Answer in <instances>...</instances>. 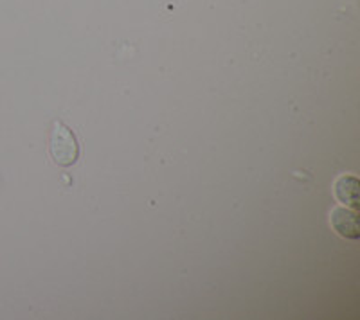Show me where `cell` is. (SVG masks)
<instances>
[{
  "mask_svg": "<svg viewBox=\"0 0 360 320\" xmlns=\"http://www.w3.org/2000/svg\"><path fill=\"white\" fill-rule=\"evenodd\" d=\"M330 222H332L333 230L337 234L342 236L346 239H359L360 229H359V214L355 209H348V207H335L330 214Z\"/></svg>",
  "mask_w": 360,
  "mask_h": 320,
  "instance_id": "2",
  "label": "cell"
},
{
  "mask_svg": "<svg viewBox=\"0 0 360 320\" xmlns=\"http://www.w3.org/2000/svg\"><path fill=\"white\" fill-rule=\"evenodd\" d=\"M359 180L353 175H342L335 180V196L340 204L359 209Z\"/></svg>",
  "mask_w": 360,
  "mask_h": 320,
  "instance_id": "3",
  "label": "cell"
},
{
  "mask_svg": "<svg viewBox=\"0 0 360 320\" xmlns=\"http://www.w3.org/2000/svg\"><path fill=\"white\" fill-rule=\"evenodd\" d=\"M49 152L54 160V164L62 166V168H69V166H72L78 160V140H76V135L72 133V130L67 124H63L62 121H54L53 123L49 139Z\"/></svg>",
  "mask_w": 360,
  "mask_h": 320,
  "instance_id": "1",
  "label": "cell"
}]
</instances>
